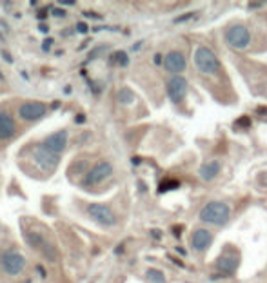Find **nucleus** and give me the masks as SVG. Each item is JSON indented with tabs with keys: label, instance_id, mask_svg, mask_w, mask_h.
<instances>
[{
	"label": "nucleus",
	"instance_id": "f257e3e1",
	"mask_svg": "<svg viewBox=\"0 0 267 283\" xmlns=\"http://www.w3.org/2000/svg\"><path fill=\"white\" fill-rule=\"evenodd\" d=\"M229 216L231 211L224 201H209L200 211V220L209 225H225L229 221Z\"/></svg>",
	"mask_w": 267,
	"mask_h": 283
},
{
	"label": "nucleus",
	"instance_id": "f03ea898",
	"mask_svg": "<svg viewBox=\"0 0 267 283\" xmlns=\"http://www.w3.org/2000/svg\"><path fill=\"white\" fill-rule=\"evenodd\" d=\"M195 66L204 75H216L218 69H220V64H218V58L215 56V53L204 46H200L195 51Z\"/></svg>",
	"mask_w": 267,
	"mask_h": 283
},
{
	"label": "nucleus",
	"instance_id": "7ed1b4c3",
	"mask_svg": "<svg viewBox=\"0 0 267 283\" xmlns=\"http://www.w3.org/2000/svg\"><path fill=\"white\" fill-rule=\"evenodd\" d=\"M225 42L231 47H235V49H244L251 42V33H249V29L245 26L235 24L225 31Z\"/></svg>",
	"mask_w": 267,
	"mask_h": 283
},
{
	"label": "nucleus",
	"instance_id": "20e7f679",
	"mask_svg": "<svg viewBox=\"0 0 267 283\" xmlns=\"http://www.w3.org/2000/svg\"><path fill=\"white\" fill-rule=\"evenodd\" d=\"M87 214L91 216V220H94L102 227H113L117 224L113 211L104 204H89L87 205Z\"/></svg>",
	"mask_w": 267,
	"mask_h": 283
},
{
	"label": "nucleus",
	"instance_id": "39448f33",
	"mask_svg": "<svg viewBox=\"0 0 267 283\" xmlns=\"http://www.w3.org/2000/svg\"><path fill=\"white\" fill-rule=\"evenodd\" d=\"M0 265H2L6 274L16 276L26 267V258L16 251H6L4 254L0 256Z\"/></svg>",
	"mask_w": 267,
	"mask_h": 283
},
{
	"label": "nucleus",
	"instance_id": "423d86ee",
	"mask_svg": "<svg viewBox=\"0 0 267 283\" xmlns=\"http://www.w3.org/2000/svg\"><path fill=\"white\" fill-rule=\"evenodd\" d=\"M35 160H36V164L42 167V169H46V171H51V169H55L56 167V164H59V156L60 154H56V153H53V151H49L46 146H39L35 149Z\"/></svg>",
	"mask_w": 267,
	"mask_h": 283
},
{
	"label": "nucleus",
	"instance_id": "0eeeda50",
	"mask_svg": "<svg viewBox=\"0 0 267 283\" xmlns=\"http://www.w3.org/2000/svg\"><path fill=\"white\" fill-rule=\"evenodd\" d=\"M111 173H113V165L107 164V161H102V164L94 165L91 171H87L86 178H84V185L100 184V181H104L107 176H111Z\"/></svg>",
	"mask_w": 267,
	"mask_h": 283
},
{
	"label": "nucleus",
	"instance_id": "6e6552de",
	"mask_svg": "<svg viewBox=\"0 0 267 283\" xmlns=\"http://www.w3.org/2000/svg\"><path fill=\"white\" fill-rule=\"evenodd\" d=\"M167 94L173 102H182L184 96L187 94V80L180 75H175L167 82Z\"/></svg>",
	"mask_w": 267,
	"mask_h": 283
},
{
	"label": "nucleus",
	"instance_id": "1a4fd4ad",
	"mask_svg": "<svg viewBox=\"0 0 267 283\" xmlns=\"http://www.w3.org/2000/svg\"><path fill=\"white\" fill-rule=\"evenodd\" d=\"M20 118L28 120V122H33V120H39L46 114V106L40 102H26L20 106L18 109Z\"/></svg>",
	"mask_w": 267,
	"mask_h": 283
},
{
	"label": "nucleus",
	"instance_id": "9d476101",
	"mask_svg": "<svg viewBox=\"0 0 267 283\" xmlns=\"http://www.w3.org/2000/svg\"><path fill=\"white\" fill-rule=\"evenodd\" d=\"M185 56L182 55L180 51H171L165 55L164 58V67L169 71V73H175V75H178V73H182V71L185 69Z\"/></svg>",
	"mask_w": 267,
	"mask_h": 283
},
{
	"label": "nucleus",
	"instance_id": "9b49d317",
	"mask_svg": "<svg viewBox=\"0 0 267 283\" xmlns=\"http://www.w3.org/2000/svg\"><path fill=\"white\" fill-rule=\"evenodd\" d=\"M213 244V234L207 229H197V231L191 234V245L195 251L202 252Z\"/></svg>",
	"mask_w": 267,
	"mask_h": 283
},
{
	"label": "nucleus",
	"instance_id": "f8f14e48",
	"mask_svg": "<svg viewBox=\"0 0 267 283\" xmlns=\"http://www.w3.org/2000/svg\"><path fill=\"white\" fill-rule=\"evenodd\" d=\"M44 146L49 151H53V153L60 154L67 146V131L62 129V131H59V133L51 134V136H47L46 140H44Z\"/></svg>",
	"mask_w": 267,
	"mask_h": 283
},
{
	"label": "nucleus",
	"instance_id": "ddd939ff",
	"mask_svg": "<svg viewBox=\"0 0 267 283\" xmlns=\"http://www.w3.org/2000/svg\"><path fill=\"white\" fill-rule=\"evenodd\" d=\"M15 134V120L6 111H0V140H9Z\"/></svg>",
	"mask_w": 267,
	"mask_h": 283
},
{
	"label": "nucleus",
	"instance_id": "4468645a",
	"mask_svg": "<svg viewBox=\"0 0 267 283\" xmlns=\"http://www.w3.org/2000/svg\"><path fill=\"white\" fill-rule=\"evenodd\" d=\"M218 173H220V161L216 160L207 161V164H204L200 167V178L205 181H211L213 178L218 176Z\"/></svg>",
	"mask_w": 267,
	"mask_h": 283
},
{
	"label": "nucleus",
	"instance_id": "2eb2a0df",
	"mask_svg": "<svg viewBox=\"0 0 267 283\" xmlns=\"http://www.w3.org/2000/svg\"><path fill=\"white\" fill-rule=\"evenodd\" d=\"M216 267L225 274H233L238 267V258L236 256H220L218 261H216Z\"/></svg>",
	"mask_w": 267,
	"mask_h": 283
},
{
	"label": "nucleus",
	"instance_id": "dca6fc26",
	"mask_svg": "<svg viewBox=\"0 0 267 283\" xmlns=\"http://www.w3.org/2000/svg\"><path fill=\"white\" fill-rule=\"evenodd\" d=\"M147 279H149L151 283H165L164 272H160L158 269H149V271H147Z\"/></svg>",
	"mask_w": 267,
	"mask_h": 283
},
{
	"label": "nucleus",
	"instance_id": "f3484780",
	"mask_svg": "<svg viewBox=\"0 0 267 283\" xmlns=\"http://www.w3.org/2000/svg\"><path fill=\"white\" fill-rule=\"evenodd\" d=\"M118 100H120V104H131L135 100V94L131 89H127V87H124V89H120V93H118Z\"/></svg>",
	"mask_w": 267,
	"mask_h": 283
},
{
	"label": "nucleus",
	"instance_id": "a211bd4d",
	"mask_svg": "<svg viewBox=\"0 0 267 283\" xmlns=\"http://www.w3.org/2000/svg\"><path fill=\"white\" fill-rule=\"evenodd\" d=\"M117 62L120 64V66H127V64H129V58H127V55L126 53H117Z\"/></svg>",
	"mask_w": 267,
	"mask_h": 283
},
{
	"label": "nucleus",
	"instance_id": "6ab92c4d",
	"mask_svg": "<svg viewBox=\"0 0 267 283\" xmlns=\"http://www.w3.org/2000/svg\"><path fill=\"white\" fill-rule=\"evenodd\" d=\"M53 15H56V16H64V11H62V9H53Z\"/></svg>",
	"mask_w": 267,
	"mask_h": 283
},
{
	"label": "nucleus",
	"instance_id": "aec40b11",
	"mask_svg": "<svg viewBox=\"0 0 267 283\" xmlns=\"http://www.w3.org/2000/svg\"><path fill=\"white\" fill-rule=\"evenodd\" d=\"M86 24H79V31H86Z\"/></svg>",
	"mask_w": 267,
	"mask_h": 283
}]
</instances>
